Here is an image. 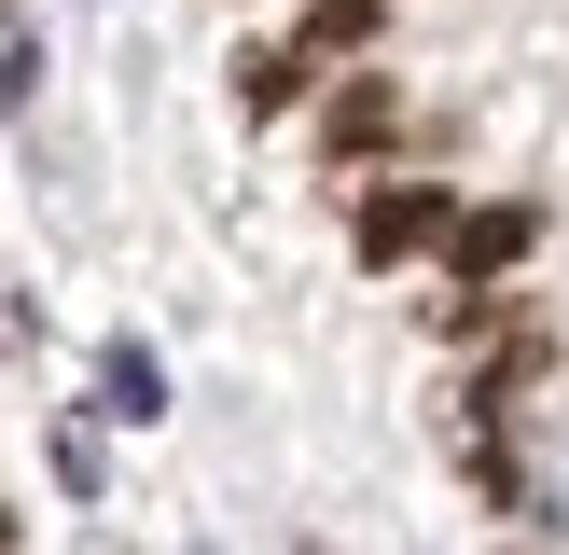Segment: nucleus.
I'll list each match as a JSON object with an SVG mask.
<instances>
[{
	"mask_svg": "<svg viewBox=\"0 0 569 555\" xmlns=\"http://www.w3.org/2000/svg\"><path fill=\"white\" fill-rule=\"evenodd\" d=\"M98 375H111V416H167V375H153V347H139V333L98 361Z\"/></svg>",
	"mask_w": 569,
	"mask_h": 555,
	"instance_id": "nucleus-6",
	"label": "nucleus"
},
{
	"mask_svg": "<svg viewBox=\"0 0 569 555\" xmlns=\"http://www.w3.org/2000/svg\"><path fill=\"white\" fill-rule=\"evenodd\" d=\"M376 0H320V14H306V56H320V70H333V56H361V42H376Z\"/></svg>",
	"mask_w": 569,
	"mask_h": 555,
	"instance_id": "nucleus-5",
	"label": "nucleus"
},
{
	"mask_svg": "<svg viewBox=\"0 0 569 555\" xmlns=\"http://www.w3.org/2000/svg\"><path fill=\"white\" fill-rule=\"evenodd\" d=\"M542 250V209H459V236H445V264H459V292H500V278Z\"/></svg>",
	"mask_w": 569,
	"mask_h": 555,
	"instance_id": "nucleus-2",
	"label": "nucleus"
},
{
	"mask_svg": "<svg viewBox=\"0 0 569 555\" xmlns=\"http://www.w3.org/2000/svg\"><path fill=\"white\" fill-rule=\"evenodd\" d=\"M0 555H14V514H0Z\"/></svg>",
	"mask_w": 569,
	"mask_h": 555,
	"instance_id": "nucleus-8",
	"label": "nucleus"
},
{
	"mask_svg": "<svg viewBox=\"0 0 569 555\" xmlns=\"http://www.w3.org/2000/svg\"><path fill=\"white\" fill-rule=\"evenodd\" d=\"M28 98V28H14V0H0V111Z\"/></svg>",
	"mask_w": 569,
	"mask_h": 555,
	"instance_id": "nucleus-7",
	"label": "nucleus"
},
{
	"mask_svg": "<svg viewBox=\"0 0 569 555\" xmlns=\"http://www.w3.org/2000/svg\"><path fill=\"white\" fill-rule=\"evenodd\" d=\"M459 236V209H445L431 181H389V194H361V264H417V250H445Z\"/></svg>",
	"mask_w": 569,
	"mask_h": 555,
	"instance_id": "nucleus-1",
	"label": "nucleus"
},
{
	"mask_svg": "<svg viewBox=\"0 0 569 555\" xmlns=\"http://www.w3.org/2000/svg\"><path fill=\"white\" fill-rule=\"evenodd\" d=\"M306 83H320V56H306V42H264V56H237V98H250V111H292Z\"/></svg>",
	"mask_w": 569,
	"mask_h": 555,
	"instance_id": "nucleus-4",
	"label": "nucleus"
},
{
	"mask_svg": "<svg viewBox=\"0 0 569 555\" xmlns=\"http://www.w3.org/2000/svg\"><path fill=\"white\" fill-rule=\"evenodd\" d=\"M389 125H403V98H389V83H348V98H333V111H320V139H333V153H348V167H361V153H376V139H389Z\"/></svg>",
	"mask_w": 569,
	"mask_h": 555,
	"instance_id": "nucleus-3",
	"label": "nucleus"
}]
</instances>
